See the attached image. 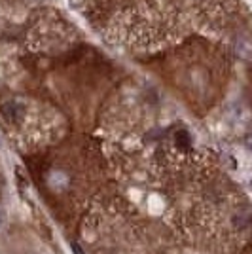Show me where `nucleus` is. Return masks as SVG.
<instances>
[{"label":"nucleus","mask_w":252,"mask_h":254,"mask_svg":"<svg viewBox=\"0 0 252 254\" xmlns=\"http://www.w3.org/2000/svg\"><path fill=\"white\" fill-rule=\"evenodd\" d=\"M72 253H74V254H84V253H82V249H80V245H78V243H72Z\"/></svg>","instance_id":"nucleus-1"},{"label":"nucleus","mask_w":252,"mask_h":254,"mask_svg":"<svg viewBox=\"0 0 252 254\" xmlns=\"http://www.w3.org/2000/svg\"><path fill=\"white\" fill-rule=\"evenodd\" d=\"M247 144H249V148L252 150V135H251V137H249V140H247Z\"/></svg>","instance_id":"nucleus-2"}]
</instances>
